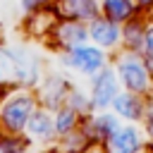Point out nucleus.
Wrapping results in <instances>:
<instances>
[{"instance_id":"39448f33","label":"nucleus","mask_w":153,"mask_h":153,"mask_svg":"<svg viewBox=\"0 0 153 153\" xmlns=\"http://www.w3.org/2000/svg\"><path fill=\"white\" fill-rule=\"evenodd\" d=\"M143 146L141 134L136 127H120L110 139H108V151L110 153H139Z\"/></svg>"},{"instance_id":"9b49d317","label":"nucleus","mask_w":153,"mask_h":153,"mask_svg":"<svg viewBox=\"0 0 153 153\" xmlns=\"http://www.w3.org/2000/svg\"><path fill=\"white\" fill-rule=\"evenodd\" d=\"M29 110H31V100H29V98H17V100H12V103L5 108V120H7V124H10L12 129H19V127L26 122Z\"/></svg>"},{"instance_id":"6e6552de","label":"nucleus","mask_w":153,"mask_h":153,"mask_svg":"<svg viewBox=\"0 0 153 153\" xmlns=\"http://www.w3.org/2000/svg\"><path fill=\"white\" fill-rule=\"evenodd\" d=\"M60 14L65 19L91 22L93 17L100 14V5L98 0H60Z\"/></svg>"},{"instance_id":"6ab92c4d","label":"nucleus","mask_w":153,"mask_h":153,"mask_svg":"<svg viewBox=\"0 0 153 153\" xmlns=\"http://www.w3.org/2000/svg\"><path fill=\"white\" fill-rule=\"evenodd\" d=\"M151 17H153V12H151Z\"/></svg>"},{"instance_id":"f03ea898","label":"nucleus","mask_w":153,"mask_h":153,"mask_svg":"<svg viewBox=\"0 0 153 153\" xmlns=\"http://www.w3.org/2000/svg\"><path fill=\"white\" fill-rule=\"evenodd\" d=\"M88 38L98 48H115L122 43V26L110 22L108 17L98 14L88 22Z\"/></svg>"},{"instance_id":"7ed1b4c3","label":"nucleus","mask_w":153,"mask_h":153,"mask_svg":"<svg viewBox=\"0 0 153 153\" xmlns=\"http://www.w3.org/2000/svg\"><path fill=\"white\" fill-rule=\"evenodd\" d=\"M69 65L76 67L79 72L96 74V72H100V69L105 67V55H103V50H100L98 45H86V43H81V45L72 48V53H69Z\"/></svg>"},{"instance_id":"dca6fc26","label":"nucleus","mask_w":153,"mask_h":153,"mask_svg":"<svg viewBox=\"0 0 153 153\" xmlns=\"http://www.w3.org/2000/svg\"><path fill=\"white\" fill-rule=\"evenodd\" d=\"M136 2V7L143 12V14H151L153 12V0H134Z\"/></svg>"},{"instance_id":"0eeeda50","label":"nucleus","mask_w":153,"mask_h":153,"mask_svg":"<svg viewBox=\"0 0 153 153\" xmlns=\"http://www.w3.org/2000/svg\"><path fill=\"white\" fill-rule=\"evenodd\" d=\"M146 26H148V19L143 14H136L129 22L122 24V45H124V50L141 53L143 38H146Z\"/></svg>"},{"instance_id":"2eb2a0df","label":"nucleus","mask_w":153,"mask_h":153,"mask_svg":"<svg viewBox=\"0 0 153 153\" xmlns=\"http://www.w3.org/2000/svg\"><path fill=\"white\" fill-rule=\"evenodd\" d=\"M72 124H74V112H72V110L62 112V115H60V122H57V129H60V131H65V129H69Z\"/></svg>"},{"instance_id":"1a4fd4ad","label":"nucleus","mask_w":153,"mask_h":153,"mask_svg":"<svg viewBox=\"0 0 153 153\" xmlns=\"http://www.w3.org/2000/svg\"><path fill=\"white\" fill-rule=\"evenodd\" d=\"M57 36H60V41H62L65 45L76 48V45H81V43L88 38V26H86L84 22H79V19H65V22L57 26Z\"/></svg>"},{"instance_id":"9d476101","label":"nucleus","mask_w":153,"mask_h":153,"mask_svg":"<svg viewBox=\"0 0 153 153\" xmlns=\"http://www.w3.org/2000/svg\"><path fill=\"white\" fill-rule=\"evenodd\" d=\"M112 105H115V112L124 120H139L143 115V103L134 93H117Z\"/></svg>"},{"instance_id":"20e7f679","label":"nucleus","mask_w":153,"mask_h":153,"mask_svg":"<svg viewBox=\"0 0 153 153\" xmlns=\"http://www.w3.org/2000/svg\"><path fill=\"white\" fill-rule=\"evenodd\" d=\"M117 96V79H115V69L103 67L93 81V105L96 108H105L115 100Z\"/></svg>"},{"instance_id":"f3484780","label":"nucleus","mask_w":153,"mask_h":153,"mask_svg":"<svg viewBox=\"0 0 153 153\" xmlns=\"http://www.w3.org/2000/svg\"><path fill=\"white\" fill-rule=\"evenodd\" d=\"M48 0H24V5L26 7H41V5H45Z\"/></svg>"},{"instance_id":"ddd939ff","label":"nucleus","mask_w":153,"mask_h":153,"mask_svg":"<svg viewBox=\"0 0 153 153\" xmlns=\"http://www.w3.org/2000/svg\"><path fill=\"white\" fill-rule=\"evenodd\" d=\"M141 55H143V60H146L148 69H153V19H148V26H146V38H143Z\"/></svg>"},{"instance_id":"f257e3e1","label":"nucleus","mask_w":153,"mask_h":153,"mask_svg":"<svg viewBox=\"0 0 153 153\" xmlns=\"http://www.w3.org/2000/svg\"><path fill=\"white\" fill-rule=\"evenodd\" d=\"M117 76L122 79L124 88L131 91V93H141V91H148L151 86V69L143 60L141 53H134V50H124L117 60Z\"/></svg>"},{"instance_id":"f8f14e48","label":"nucleus","mask_w":153,"mask_h":153,"mask_svg":"<svg viewBox=\"0 0 153 153\" xmlns=\"http://www.w3.org/2000/svg\"><path fill=\"white\" fill-rule=\"evenodd\" d=\"M117 129H120V122H117V117H112V115H100V117L96 120V134L103 136V139H110Z\"/></svg>"},{"instance_id":"4468645a","label":"nucleus","mask_w":153,"mask_h":153,"mask_svg":"<svg viewBox=\"0 0 153 153\" xmlns=\"http://www.w3.org/2000/svg\"><path fill=\"white\" fill-rule=\"evenodd\" d=\"M29 131H33L36 136H48V131H50V120H48L45 115L31 117V120H29Z\"/></svg>"},{"instance_id":"423d86ee","label":"nucleus","mask_w":153,"mask_h":153,"mask_svg":"<svg viewBox=\"0 0 153 153\" xmlns=\"http://www.w3.org/2000/svg\"><path fill=\"white\" fill-rule=\"evenodd\" d=\"M98 5H100V14L108 17L110 22L120 24V26L136 14H143L134 0H98Z\"/></svg>"},{"instance_id":"a211bd4d","label":"nucleus","mask_w":153,"mask_h":153,"mask_svg":"<svg viewBox=\"0 0 153 153\" xmlns=\"http://www.w3.org/2000/svg\"><path fill=\"white\" fill-rule=\"evenodd\" d=\"M148 134L153 136V108H151V115H148Z\"/></svg>"}]
</instances>
